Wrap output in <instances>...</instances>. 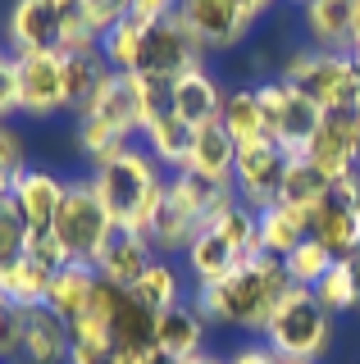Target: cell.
Listing matches in <instances>:
<instances>
[{
	"mask_svg": "<svg viewBox=\"0 0 360 364\" xmlns=\"http://www.w3.org/2000/svg\"><path fill=\"white\" fill-rule=\"evenodd\" d=\"M333 264H337V259H333L319 242H314V237H306V242L292 250V255H283V269H287L292 287H314V282H319Z\"/></svg>",
	"mask_w": 360,
	"mask_h": 364,
	"instance_id": "74e56055",
	"label": "cell"
},
{
	"mask_svg": "<svg viewBox=\"0 0 360 364\" xmlns=\"http://www.w3.org/2000/svg\"><path fill=\"white\" fill-rule=\"evenodd\" d=\"M23 255L41 259L46 269L69 264V255H64V246H60V237H55V228H28V246H23Z\"/></svg>",
	"mask_w": 360,
	"mask_h": 364,
	"instance_id": "ee69618b",
	"label": "cell"
},
{
	"mask_svg": "<svg viewBox=\"0 0 360 364\" xmlns=\"http://www.w3.org/2000/svg\"><path fill=\"white\" fill-rule=\"evenodd\" d=\"M128 291L137 296V301L146 305V310H155V314H164L169 305H178V301H183V287H178V273L169 269L164 259H155V264L146 269V273H142L137 282H132Z\"/></svg>",
	"mask_w": 360,
	"mask_h": 364,
	"instance_id": "836d02e7",
	"label": "cell"
},
{
	"mask_svg": "<svg viewBox=\"0 0 360 364\" xmlns=\"http://www.w3.org/2000/svg\"><path fill=\"white\" fill-rule=\"evenodd\" d=\"M238 5H242V9H246V14H251V18H260L265 9H269V0H238Z\"/></svg>",
	"mask_w": 360,
	"mask_h": 364,
	"instance_id": "681fc988",
	"label": "cell"
},
{
	"mask_svg": "<svg viewBox=\"0 0 360 364\" xmlns=\"http://www.w3.org/2000/svg\"><path fill=\"white\" fill-rule=\"evenodd\" d=\"M64 182L46 173V168H23V173L14 178V191H9V200H14V210L23 214L28 228H51L55 214H60L64 205Z\"/></svg>",
	"mask_w": 360,
	"mask_h": 364,
	"instance_id": "d6986e66",
	"label": "cell"
},
{
	"mask_svg": "<svg viewBox=\"0 0 360 364\" xmlns=\"http://www.w3.org/2000/svg\"><path fill=\"white\" fill-rule=\"evenodd\" d=\"M183 364H228V360H215V355H206V350H201V355H192V360H183Z\"/></svg>",
	"mask_w": 360,
	"mask_h": 364,
	"instance_id": "f907efd6",
	"label": "cell"
},
{
	"mask_svg": "<svg viewBox=\"0 0 360 364\" xmlns=\"http://www.w3.org/2000/svg\"><path fill=\"white\" fill-rule=\"evenodd\" d=\"M14 55H9V46H5V37H0V64H9Z\"/></svg>",
	"mask_w": 360,
	"mask_h": 364,
	"instance_id": "db71d44e",
	"label": "cell"
},
{
	"mask_svg": "<svg viewBox=\"0 0 360 364\" xmlns=\"http://www.w3.org/2000/svg\"><path fill=\"white\" fill-rule=\"evenodd\" d=\"M155 328H160V314L146 310L137 296L123 287L119 301H115V314H110V346H115V355L123 364H151L160 355Z\"/></svg>",
	"mask_w": 360,
	"mask_h": 364,
	"instance_id": "8fae6325",
	"label": "cell"
},
{
	"mask_svg": "<svg viewBox=\"0 0 360 364\" xmlns=\"http://www.w3.org/2000/svg\"><path fill=\"white\" fill-rule=\"evenodd\" d=\"M142 32H146V23L137 18H123L119 28H110L105 37H100V55H105V64L110 68H119V73H137V60H142Z\"/></svg>",
	"mask_w": 360,
	"mask_h": 364,
	"instance_id": "d6a6232c",
	"label": "cell"
},
{
	"mask_svg": "<svg viewBox=\"0 0 360 364\" xmlns=\"http://www.w3.org/2000/svg\"><path fill=\"white\" fill-rule=\"evenodd\" d=\"M164 173H160V159L151 151H137L128 146L119 159L100 164L92 173V191L96 200L105 205L110 223L115 228H132V232H151L155 214L164 205Z\"/></svg>",
	"mask_w": 360,
	"mask_h": 364,
	"instance_id": "7a4b0ae2",
	"label": "cell"
},
{
	"mask_svg": "<svg viewBox=\"0 0 360 364\" xmlns=\"http://www.w3.org/2000/svg\"><path fill=\"white\" fill-rule=\"evenodd\" d=\"M255 96H260L265 123H269V141H278L292 159H301V155L310 151L314 132L324 128V109L314 105V100H310L301 87L283 82V77L255 87Z\"/></svg>",
	"mask_w": 360,
	"mask_h": 364,
	"instance_id": "5b68a950",
	"label": "cell"
},
{
	"mask_svg": "<svg viewBox=\"0 0 360 364\" xmlns=\"http://www.w3.org/2000/svg\"><path fill=\"white\" fill-rule=\"evenodd\" d=\"M78 119H100V123H110L115 132L132 136V132H137V91H132V73L105 68L100 87L92 91V100H87V109L78 114Z\"/></svg>",
	"mask_w": 360,
	"mask_h": 364,
	"instance_id": "e0dca14e",
	"label": "cell"
},
{
	"mask_svg": "<svg viewBox=\"0 0 360 364\" xmlns=\"http://www.w3.org/2000/svg\"><path fill=\"white\" fill-rule=\"evenodd\" d=\"M169 14H178V0H132V18L137 23H160Z\"/></svg>",
	"mask_w": 360,
	"mask_h": 364,
	"instance_id": "bcb514c9",
	"label": "cell"
},
{
	"mask_svg": "<svg viewBox=\"0 0 360 364\" xmlns=\"http://www.w3.org/2000/svg\"><path fill=\"white\" fill-rule=\"evenodd\" d=\"M119 364H123V360H119Z\"/></svg>",
	"mask_w": 360,
	"mask_h": 364,
	"instance_id": "680465c9",
	"label": "cell"
},
{
	"mask_svg": "<svg viewBox=\"0 0 360 364\" xmlns=\"http://www.w3.org/2000/svg\"><path fill=\"white\" fill-rule=\"evenodd\" d=\"M132 14V0H83V18L92 23L96 37H105L110 28H119Z\"/></svg>",
	"mask_w": 360,
	"mask_h": 364,
	"instance_id": "7bdbcfd3",
	"label": "cell"
},
{
	"mask_svg": "<svg viewBox=\"0 0 360 364\" xmlns=\"http://www.w3.org/2000/svg\"><path fill=\"white\" fill-rule=\"evenodd\" d=\"M223 105H228V91H223L206 68H192L174 82V109L187 128H210V123L223 119Z\"/></svg>",
	"mask_w": 360,
	"mask_h": 364,
	"instance_id": "ac0fdd59",
	"label": "cell"
},
{
	"mask_svg": "<svg viewBox=\"0 0 360 364\" xmlns=\"http://www.w3.org/2000/svg\"><path fill=\"white\" fill-rule=\"evenodd\" d=\"M329 341H333V314L319 305V296L310 287H292L283 301H278V310L265 328V346L274 350L278 360L314 364V360H324Z\"/></svg>",
	"mask_w": 360,
	"mask_h": 364,
	"instance_id": "3957f363",
	"label": "cell"
},
{
	"mask_svg": "<svg viewBox=\"0 0 360 364\" xmlns=\"http://www.w3.org/2000/svg\"><path fill=\"white\" fill-rule=\"evenodd\" d=\"M60 28H64V9L55 0H14L5 37L14 46V55H41V50H60Z\"/></svg>",
	"mask_w": 360,
	"mask_h": 364,
	"instance_id": "9a60e30c",
	"label": "cell"
},
{
	"mask_svg": "<svg viewBox=\"0 0 360 364\" xmlns=\"http://www.w3.org/2000/svg\"><path fill=\"white\" fill-rule=\"evenodd\" d=\"M155 264V246L146 232H132V228H115L105 237V246L96 250V273L115 287H132L146 269Z\"/></svg>",
	"mask_w": 360,
	"mask_h": 364,
	"instance_id": "2e32d148",
	"label": "cell"
},
{
	"mask_svg": "<svg viewBox=\"0 0 360 364\" xmlns=\"http://www.w3.org/2000/svg\"><path fill=\"white\" fill-rule=\"evenodd\" d=\"M142 136H146V146H151V155L160 159V164H169L174 173H178V168H187V159H192V141H196V128H187L178 114H169V119L151 123Z\"/></svg>",
	"mask_w": 360,
	"mask_h": 364,
	"instance_id": "f546056e",
	"label": "cell"
},
{
	"mask_svg": "<svg viewBox=\"0 0 360 364\" xmlns=\"http://www.w3.org/2000/svg\"><path fill=\"white\" fill-rule=\"evenodd\" d=\"M187 168L210 182H233V168H238V141L223 132V123H210V128H196L192 141V159Z\"/></svg>",
	"mask_w": 360,
	"mask_h": 364,
	"instance_id": "d4e9b609",
	"label": "cell"
},
{
	"mask_svg": "<svg viewBox=\"0 0 360 364\" xmlns=\"http://www.w3.org/2000/svg\"><path fill=\"white\" fill-rule=\"evenodd\" d=\"M306 159L319 168L329 182H346L360 178V123L356 114H324V128L314 132Z\"/></svg>",
	"mask_w": 360,
	"mask_h": 364,
	"instance_id": "30bf717a",
	"label": "cell"
},
{
	"mask_svg": "<svg viewBox=\"0 0 360 364\" xmlns=\"http://www.w3.org/2000/svg\"><path fill=\"white\" fill-rule=\"evenodd\" d=\"M28 168V151H23V136L14 128H5L0 123V200L14 191V178Z\"/></svg>",
	"mask_w": 360,
	"mask_h": 364,
	"instance_id": "ab89813d",
	"label": "cell"
},
{
	"mask_svg": "<svg viewBox=\"0 0 360 364\" xmlns=\"http://www.w3.org/2000/svg\"><path fill=\"white\" fill-rule=\"evenodd\" d=\"M342 264H346V273H351V287H356V305H360V246H356L351 255L342 259Z\"/></svg>",
	"mask_w": 360,
	"mask_h": 364,
	"instance_id": "c3c4849f",
	"label": "cell"
},
{
	"mask_svg": "<svg viewBox=\"0 0 360 364\" xmlns=\"http://www.w3.org/2000/svg\"><path fill=\"white\" fill-rule=\"evenodd\" d=\"M155 337H160V355L183 364V360H192V355L206 350V314L196 310V301H178L160 314Z\"/></svg>",
	"mask_w": 360,
	"mask_h": 364,
	"instance_id": "ffe728a7",
	"label": "cell"
},
{
	"mask_svg": "<svg viewBox=\"0 0 360 364\" xmlns=\"http://www.w3.org/2000/svg\"><path fill=\"white\" fill-rule=\"evenodd\" d=\"M23 328H28V310L0 296V360L23 355Z\"/></svg>",
	"mask_w": 360,
	"mask_h": 364,
	"instance_id": "b9f144b4",
	"label": "cell"
},
{
	"mask_svg": "<svg viewBox=\"0 0 360 364\" xmlns=\"http://www.w3.org/2000/svg\"><path fill=\"white\" fill-rule=\"evenodd\" d=\"M356 5L360 0H306V28L314 37V50H351Z\"/></svg>",
	"mask_w": 360,
	"mask_h": 364,
	"instance_id": "603a6c76",
	"label": "cell"
},
{
	"mask_svg": "<svg viewBox=\"0 0 360 364\" xmlns=\"http://www.w3.org/2000/svg\"><path fill=\"white\" fill-rule=\"evenodd\" d=\"M215 228H223V237L238 246V255L246 259V264L265 255V242H260V214H255V210H246V205H233V210L223 214Z\"/></svg>",
	"mask_w": 360,
	"mask_h": 364,
	"instance_id": "d590c367",
	"label": "cell"
},
{
	"mask_svg": "<svg viewBox=\"0 0 360 364\" xmlns=\"http://www.w3.org/2000/svg\"><path fill=\"white\" fill-rule=\"evenodd\" d=\"M278 364H301V360H278Z\"/></svg>",
	"mask_w": 360,
	"mask_h": 364,
	"instance_id": "9f6ffc18",
	"label": "cell"
},
{
	"mask_svg": "<svg viewBox=\"0 0 360 364\" xmlns=\"http://www.w3.org/2000/svg\"><path fill=\"white\" fill-rule=\"evenodd\" d=\"M223 132L242 146H255V141H269V123H265V109H260V96L255 87H242V91H228V105H223Z\"/></svg>",
	"mask_w": 360,
	"mask_h": 364,
	"instance_id": "83f0119b",
	"label": "cell"
},
{
	"mask_svg": "<svg viewBox=\"0 0 360 364\" xmlns=\"http://www.w3.org/2000/svg\"><path fill=\"white\" fill-rule=\"evenodd\" d=\"M301 5H306V0H301Z\"/></svg>",
	"mask_w": 360,
	"mask_h": 364,
	"instance_id": "6f0895ef",
	"label": "cell"
},
{
	"mask_svg": "<svg viewBox=\"0 0 360 364\" xmlns=\"http://www.w3.org/2000/svg\"><path fill=\"white\" fill-rule=\"evenodd\" d=\"M310 237L333 259H346L360 246V178H346L329 187V196L310 214Z\"/></svg>",
	"mask_w": 360,
	"mask_h": 364,
	"instance_id": "9c48e42d",
	"label": "cell"
},
{
	"mask_svg": "<svg viewBox=\"0 0 360 364\" xmlns=\"http://www.w3.org/2000/svg\"><path fill=\"white\" fill-rule=\"evenodd\" d=\"M351 55H360V5H356V37H351Z\"/></svg>",
	"mask_w": 360,
	"mask_h": 364,
	"instance_id": "816d5d0a",
	"label": "cell"
},
{
	"mask_svg": "<svg viewBox=\"0 0 360 364\" xmlns=\"http://www.w3.org/2000/svg\"><path fill=\"white\" fill-rule=\"evenodd\" d=\"M51 278H55V269H46L32 255H18V259H9V264L0 269V296L14 301V305H23V310H37V305H46Z\"/></svg>",
	"mask_w": 360,
	"mask_h": 364,
	"instance_id": "484cf974",
	"label": "cell"
},
{
	"mask_svg": "<svg viewBox=\"0 0 360 364\" xmlns=\"http://www.w3.org/2000/svg\"><path fill=\"white\" fill-rule=\"evenodd\" d=\"M23 109V96H18V64H0V123L9 119V114Z\"/></svg>",
	"mask_w": 360,
	"mask_h": 364,
	"instance_id": "f6af8a7d",
	"label": "cell"
},
{
	"mask_svg": "<svg viewBox=\"0 0 360 364\" xmlns=\"http://www.w3.org/2000/svg\"><path fill=\"white\" fill-rule=\"evenodd\" d=\"M314 296H319V305L329 314H342V310H356V287H351V273H346V264L337 259V264L324 273L319 282L310 287Z\"/></svg>",
	"mask_w": 360,
	"mask_h": 364,
	"instance_id": "f35d334b",
	"label": "cell"
},
{
	"mask_svg": "<svg viewBox=\"0 0 360 364\" xmlns=\"http://www.w3.org/2000/svg\"><path fill=\"white\" fill-rule=\"evenodd\" d=\"M292 291V278L283 269V259L260 255L251 264H242L238 273H228L223 282L196 287V310L206 314V323H223V328H242V333H260L269 328L278 301Z\"/></svg>",
	"mask_w": 360,
	"mask_h": 364,
	"instance_id": "6da1fadb",
	"label": "cell"
},
{
	"mask_svg": "<svg viewBox=\"0 0 360 364\" xmlns=\"http://www.w3.org/2000/svg\"><path fill=\"white\" fill-rule=\"evenodd\" d=\"M96 287H100L96 264H78V259H69V264H60V269H55V278H51L46 310H51V314H60L64 323H73V318L83 314L87 305H92Z\"/></svg>",
	"mask_w": 360,
	"mask_h": 364,
	"instance_id": "44dd1931",
	"label": "cell"
},
{
	"mask_svg": "<svg viewBox=\"0 0 360 364\" xmlns=\"http://www.w3.org/2000/svg\"><path fill=\"white\" fill-rule=\"evenodd\" d=\"M329 187H333V182L324 178L306 155H301V159H292V164H287V178H283V191H278V205L301 210V214H314V210H319V200L329 196Z\"/></svg>",
	"mask_w": 360,
	"mask_h": 364,
	"instance_id": "f1b7e54d",
	"label": "cell"
},
{
	"mask_svg": "<svg viewBox=\"0 0 360 364\" xmlns=\"http://www.w3.org/2000/svg\"><path fill=\"white\" fill-rule=\"evenodd\" d=\"M132 91H137V132H146L151 123L169 119L174 109V77H151V73H132Z\"/></svg>",
	"mask_w": 360,
	"mask_h": 364,
	"instance_id": "1f68e13d",
	"label": "cell"
},
{
	"mask_svg": "<svg viewBox=\"0 0 360 364\" xmlns=\"http://www.w3.org/2000/svg\"><path fill=\"white\" fill-rule=\"evenodd\" d=\"M23 246H28V223H23V214L14 210V200L5 196L0 200V269L23 255Z\"/></svg>",
	"mask_w": 360,
	"mask_h": 364,
	"instance_id": "60d3db41",
	"label": "cell"
},
{
	"mask_svg": "<svg viewBox=\"0 0 360 364\" xmlns=\"http://www.w3.org/2000/svg\"><path fill=\"white\" fill-rule=\"evenodd\" d=\"M78 146H83V155L100 168V164H110V159H119L123 151H128V136L115 132L100 119H78Z\"/></svg>",
	"mask_w": 360,
	"mask_h": 364,
	"instance_id": "8d00e7d4",
	"label": "cell"
},
{
	"mask_svg": "<svg viewBox=\"0 0 360 364\" xmlns=\"http://www.w3.org/2000/svg\"><path fill=\"white\" fill-rule=\"evenodd\" d=\"M105 55L92 50V55H64V100H69L73 114L87 109V100H92V91L100 87V77H105Z\"/></svg>",
	"mask_w": 360,
	"mask_h": 364,
	"instance_id": "4dcf8cb0",
	"label": "cell"
},
{
	"mask_svg": "<svg viewBox=\"0 0 360 364\" xmlns=\"http://www.w3.org/2000/svg\"><path fill=\"white\" fill-rule=\"evenodd\" d=\"M201 55H206V46H201L192 32H187V23L178 14H169L160 23H146L142 32V60H137V73H151V77H183L201 68Z\"/></svg>",
	"mask_w": 360,
	"mask_h": 364,
	"instance_id": "52a82bcc",
	"label": "cell"
},
{
	"mask_svg": "<svg viewBox=\"0 0 360 364\" xmlns=\"http://www.w3.org/2000/svg\"><path fill=\"white\" fill-rule=\"evenodd\" d=\"M246 259L238 255V246L223 237V228H201L196 242L187 246V269H192L196 287H210V282H223L228 273H238Z\"/></svg>",
	"mask_w": 360,
	"mask_h": 364,
	"instance_id": "7402d4cb",
	"label": "cell"
},
{
	"mask_svg": "<svg viewBox=\"0 0 360 364\" xmlns=\"http://www.w3.org/2000/svg\"><path fill=\"white\" fill-rule=\"evenodd\" d=\"M164 200L174 205L178 214H187L196 228H215L233 205H242L238 191H233V182H210V178L192 173V168H178V173L164 182Z\"/></svg>",
	"mask_w": 360,
	"mask_h": 364,
	"instance_id": "7c38bea8",
	"label": "cell"
},
{
	"mask_svg": "<svg viewBox=\"0 0 360 364\" xmlns=\"http://www.w3.org/2000/svg\"><path fill=\"white\" fill-rule=\"evenodd\" d=\"M69 350H73V337L60 314H51L46 305L28 310V328H23V360L28 364H64Z\"/></svg>",
	"mask_w": 360,
	"mask_h": 364,
	"instance_id": "cb8c5ba5",
	"label": "cell"
},
{
	"mask_svg": "<svg viewBox=\"0 0 360 364\" xmlns=\"http://www.w3.org/2000/svg\"><path fill=\"white\" fill-rule=\"evenodd\" d=\"M283 82L301 87L324 114H346L360 105V64L351 50H297L283 60Z\"/></svg>",
	"mask_w": 360,
	"mask_h": 364,
	"instance_id": "277c9868",
	"label": "cell"
},
{
	"mask_svg": "<svg viewBox=\"0 0 360 364\" xmlns=\"http://www.w3.org/2000/svg\"><path fill=\"white\" fill-rule=\"evenodd\" d=\"M55 5H60L64 14H73V9H83V0H55Z\"/></svg>",
	"mask_w": 360,
	"mask_h": 364,
	"instance_id": "f5cc1de1",
	"label": "cell"
},
{
	"mask_svg": "<svg viewBox=\"0 0 360 364\" xmlns=\"http://www.w3.org/2000/svg\"><path fill=\"white\" fill-rule=\"evenodd\" d=\"M228 364H278V355L265 346V341H251V346L233 350V360H228Z\"/></svg>",
	"mask_w": 360,
	"mask_h": 364,
	"instance_id": "7dc6e473",
	"label": "cell"
},
{
	"mask_svg": "<svg viewBox=\"0 0 360 364\" xmlns=\"http://www.w3.org/2000/svg\"><path fill=\"white\" fill-rule=\"evenodd\" d=\"M178 18L187 23V32L206 46V50H228L251 32V14L238 0H178Z\"/></svg>",
	"mask_w": 360,
	"mask_h": 364,
	"instance_id": "4fadbf2b",
	"label": "cell"
},
{
	"mask_svg": "<svg viewBox=\"0 0 360 364\" xmlns=\"http://www.w3.org/2000/svg\"><path fill=\"white\" fill-rule=\"evenodd\" d=\"M287 164L292 155L283 151L278 141H255V146H242L238 151V168H233V191L246 210H269L283 191V178H287Z\"/></svg>",
	"mask_w": 360,
	"mask_h": 364,
	"instance_id": "ba28073f",
	"label": "cell"
},
{
	"mask_svg": "<svg viewBox=\"0 0 360 364\" xmlns=\"http://www.w3.org/2000/svg\"><path fill=\"white\" fill-rule=\"evenodd\" d=\"M196 232H201V228H196L192 219H187V214H178L174 205L164 200V205H160V214H155V223H151V232H146V237H151L155 255H169V250H187V246L196 242Z\"/></svg>",
	"mask_w": 360,
	"mask_h": 364,
	"instance_id": "e575fe53",
	"label": "cell"
},
{
	"mask_svg": "<svg viewBox=\"0 0 360 364\" xmlns=\"http://www.w3.org/2000/svg\"><path fill=\"white\" fill-rule=\"evenodd\" d=\"M151 364H178V360H169V355H155V360H151Z\"/></svg>",
	"mask_w": 360,
	"mask_h": 364,
	"instance_id": "11a10c76",
	"label": "cell"
},
{
	"mask_svg": "<svg viewBox=\"0 0 360 364\" xmlns=\"http://www.w3.org/2000/svg\"><path fill=\"white\" fill-rule=\"evenodd\" d=\"M310 237V214L301 210H287V205H269V210H260V242H265V255L283 259L292 255L301 242Z\"/></svg>",
	"mask_w": 360,
	"mask_h": 364,
	"instance_id": "4316f807",
	"label": "cell"
},
{
	"mask_svg": "<svg viewBox=\"0 0 360 364\" xmlns=\"http://www.w3.org/2000/svg\"><path fill=\"white\" fill-rule=\"evenodd\" d=\"M51 228H55V237H60L64 255L78 259V264H96V250L115 232L105 205H100L96 191H92V182H69L64 205H60V214H55Z\"/></svg>",
	"mask_w": 360,
	"mask_h": 364,
	"instance_id": "8992f818",
	"label": "cell"
},
{
	"mask_svg": "<svg viewBox=\"0 0 360 364\" xmlns=\"http://www.w3.org/2000/svg\"><path fill=\"white\" fill-rule=\"evenodd\" d=\"M18 64V96H23V114L46 119L55 109H69L64 100V55L41 50V55H14Z\"/></svg>",
	"mask_w": 360,
	"mask_h": 364,
	"instance_id": "5bb4252c",
	"label": "cell"
}]
</instances>
